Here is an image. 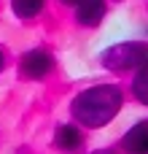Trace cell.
<instances>
[{
	"mask_svg": "<svg viewBox=\"0 0 148 154\" xmlns=\"http://www.w3.org/2000/svg\"><path fill=\"white\" fill-rule=\"evenodd\" d=\"M59 3H65V5H81L84 0H59Z\"/></svg>",
	"mask_w": 148,
	"mask_h": 154,
	"instance_id": "cell-9",
	"label": "cell"
},
{
	"mask_svg": "<svg viewBox=\"0 0 148 154\" xmlns=\"http://www.w3.org/2000/svg\"><path fill=\"white\" fill-rule=\"evenodd\" d=\"M54 143L62 152H78L84 146V133L75 125H59L57 133H54Z\"/></svg>",
	"mask_w": 148,
	"mask_h": 154,
	"instance_id": "cell-6",
	"label": "cell"
},
{
	"mask_svg": "<svg viewBox=\"0 0 148 154\" xmlns=\"http://www.w3.org/2000/svg\"><path fill=\"white\" fill-rule=\"evenodd\" d=\"M105 0H84L81 5H75V22L81 27H97L105 19Z\"/></svg>",
	"mask_w": 148,
	"mask_h": 154,
	"instance_id": "cell-5",
	"label": "cell"
},
{
	"mask_svg": "<svg viewBox=\"0 0 148 154\" xmlns=\"http://www.w3.org/2000/svg\"><path fill=\"white\" fill-rule=\"evenodd\" d=\"M121 149L127 154H148V119L135 122V125L124 133Z\"/></svg>",
	"mask_w": 148,
	"mask_h": 154,
	"instance_id": "cell-4",
	"label": "cell"
},
{
	"mask_svg": "<svg viewBox=\"0 0 148 154\" xmlns=\"http://www.w3.org/2000/svg\"><path fill=\"white\" fill-rule=\"evenodd\" d=\"M19 70H22L24 79L40 81V79H46V76L54 70V57H51L49 51H43V49H30V51L22 54Z\"/></svg>",
	"mask_w": 148,
	"mask_h": 154,
	"instance_id": "cell-3",
	"label": "cell"
},
{
	"mask_svg": "<svg viewBox=\"0 0 148 154\" xmlns=\"http://www.w3.org/2000/svg\"><path fill=\"white\" fill-rule=\"evenodd\" d=\"M132 95H135L138 103L148 106V57H146V62L135 70V79H132Z\"/></svg>",
	"mask_w": 148,
	"mask_h": 154,
	"instance_id": "cell-7",
	"label": "cell"
},
{
	"mask_svg": "<svg viewBox=\"0 0 148 154\" xmlns=\"http://www.w3.org/2000/svg\"><path fill=\"white\" fill-rule=\"evenodd\" d=\"M124 106V92L119 84H94L78 92L70 103V114L81 127H105Z\"/></svg>",
	"mask_w": 148,
	"mask_h": 154,
	"instance_id": "cell-1",
	"label": "cell"
},
{
	"mask_svg": "<svg viewBox=\"0 0 148 154\" xmlns=\"http://www.w3.org/2000/svg\"><path fill=\"white\" fill-rule=\"evenodd\" d=\"M102 154H108V152H102Z\"/></svg>",
	"mask_w": 148,
	"mask_h": 154,
	"instance_id": "cell-11",
	"label": "cell"
},
{
	"mask_svg": "<svg viewBox=\"0 0 148 154\" xmlns=\"http://www.w3.org/2000/svg\"><path fill=\"white\" fill-rule=\"evenodd\" d=\"M3 68H5V57H3V51H0V73H3Z\"/></svg>",
	"mask_w": 148,
	"mask_h": 154,
	"instance_id": "cell-10",
	"label": "cell"
},
{
	"mask_svg": "<svg viewBox=\"0 0 148 154\" xmlns=\"http://www.w3.org/2000/svg\"><path fill=\"white\" fill-rule=\"evenodd\" d=\"M148 57V46L146 43H116L111 49H105L100 54V62L113 70V73H124V70H138Z\"/></svg>",
	"mask_w": 148,
	"mask_h": 154,
	"instance_id": "cell-2",
	"label": "cell"
},
{
	"mask_svg": "<svg viewBox=\"0 0 148 154\" xmlns=\"http://www.w3.org/2000/svg\"><path fill=\"white\" fill-rule=\"evenodd\" d=\"M46 0H11V11L19 16V19H32L43 11Z\"/></svg>",
	"mask_w": 148,
	"mask_h": 154,
	"instance_id": "cell-8",
	"label": "cell"
}]
</instances>
